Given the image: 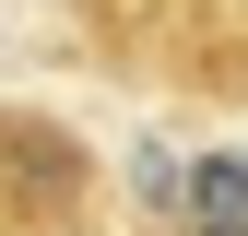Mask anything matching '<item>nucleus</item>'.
<instances>
[{
	"mask_svg": "<svg viewBox=\"0 0 248 236\" xmlns=\"http://www.w3.org/2000/svg\"><path fill=\"white\" fill-rule=\"evenodd\" d=\"M177 201H201V236H248V165H236V154L189 165V177H177Z\"/></svg>",
	"mask_w": 248,
	"mask_h": 236,
	"instance_id": "1",
	"label": "nucleus"
}]
</instances>
